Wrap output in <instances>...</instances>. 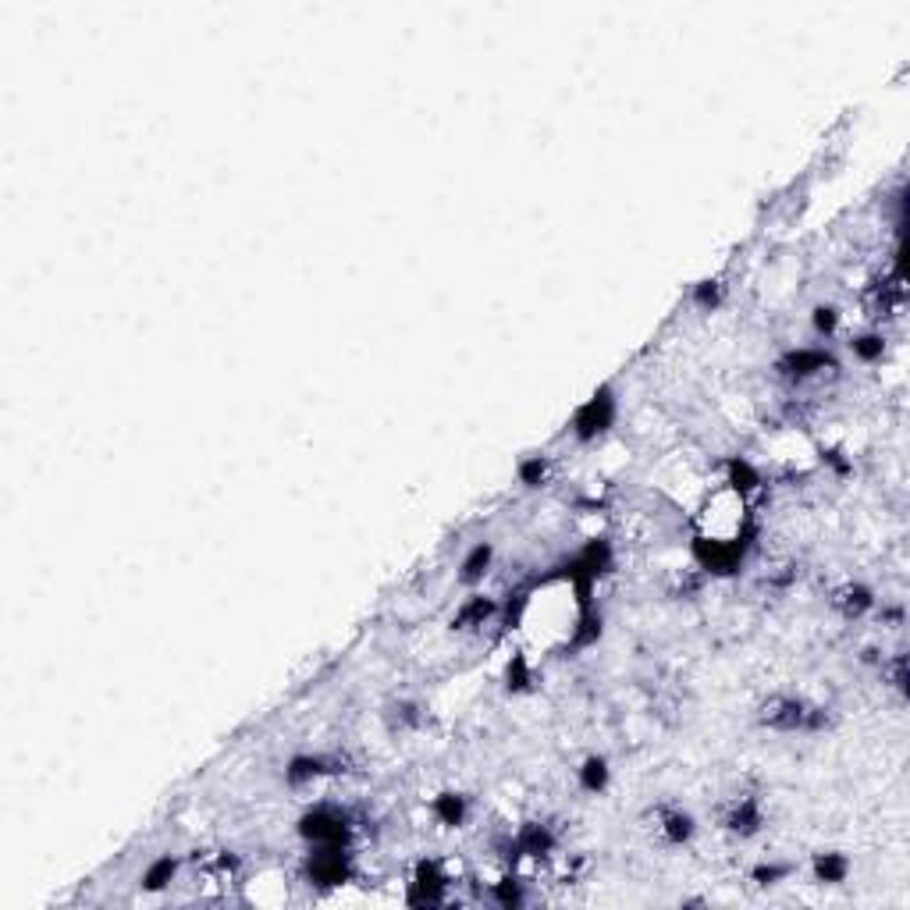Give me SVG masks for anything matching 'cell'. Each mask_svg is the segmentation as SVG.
<instances>
[{
    "instance_id": "277c9868",
    "label": "cell",
    "mask_w": 910,
    "mask_h": 910,
    "mask_svg": "<svg viewBox=\"0 0 910 910\" xmlns=\"http://www.w3.org/2000/svg\"><path fill=\"white\" fill-rule=\"evenodd\" d=\"M758 825H761L758 804H754L751 797L733 800V807L725 811V829H733V833H740V836H751V833H758Z\"/></svg>"
},
{
    "instance_id": "ba28073f",
    "label": "cell",
    "mask_w": 910,
    "mask_h": 910,
    "mask_svg": "<svg viewBox=\"0 0 910 910\" xmlns=\"http://www.w3.org/2000/svg\"><path fill=\"white\" fill-rule=\"evenodd\" d=\"M818 878H829V882H836V878H842V864L840 860H818Z\"/></svg>"
},
{
    "instance_id": "8992f818",
    "label": "cell",
    "mask_w": 910,
    "mask_h": 910,
    "mask_svg": "<svg viewBox=\"0 0 910 910\" xmlns=\"http://www.w3.org/2000/svg\"><path fill=\"white\" fill-rule=\"evenodd\" d=\"M836 608H840L842 616H860L864 608H871V594L864 590V587H857V583H846L836 590Z\"/></svg>"
},
{
    "instance_id": "7a4b0ae2",
    "label": "cell",
    "mask_w": 910,
    "mask_h": 910,
    "mask_svg": "<svg viewBox=\"0 0 910 910\" xmlns=\"http://www.w3.org/2000/svg\"><path fill=\"white\" fill-rule=\"evenodd\" d=\"M694 519H698L700 545L736 548L740 537H743V527H747V494L736 488L733 481H725L722 488H715L704 498V505H700V512Z\"/></svg>"
},
{
    "instance_id": "3957f363",
    "label": "cell",
    "mask_w": 910,
    "mask_h": 910,
    "mask_svg": "<svg viewBox=\"0 0 910 910\" xmlns=\"http://www.w3.org/2000/svg\"><path fill=\"white\" fill-rule=\"evenodd\" d=\"M761 722L771 725V729L797 733V729H815V725H822L825 715L800 698H775L761 707Z\"/></svg>"
},
{
    "instance_id": "5b68a950",
    "label": "cell",
    "mask_w": 910,
    "mask_h": 910,
    "mask_svg": "<svg viewBox=\"0 0 910 910\" xmlns=\"http://www.w3.org/2000/svg\"><path fill=\"white\" fill-rule=\"evenodd\" d=\"M690 833H694L690 815H683V811H676V807H665V811L658 815V836H662V840L687 842L690 840Z\"/></svg>"
},
{
    "instance_id": "6da1fadb",
    "label": "cell",
    "mask_w": 910,
    "mask_h": 910,
    "mask_svg": "<svg viewBox=\"0 0 910 910\" xmlns=\"http://www.w3.org/2000/svg\"><path fill=\"white\" fill-rule=\"evenodd\" d=\"M587 626L583 612V594L576 580L555 576L548 583H537L530 594H523L519 612H516V630L530 647L555 651L580 640Z\"/></svg>"
},
{
    "instance_id": "52a82bcc",
    "label": "cell",
    "mask_w": 910,
    "mask_h": 910,
    "mask_svg": "<svg viewBox=\"0 0 910 910\" xmlns=\"http://www.w3.org/2000/svg\"><path fill=\"white\" fill-rule=\"evenodd\" d=\"M605 779H608V769H605V761L590 758V761L583 765V786H587V789H601V786H605Z\"/></svg>"
}]
</instances>
